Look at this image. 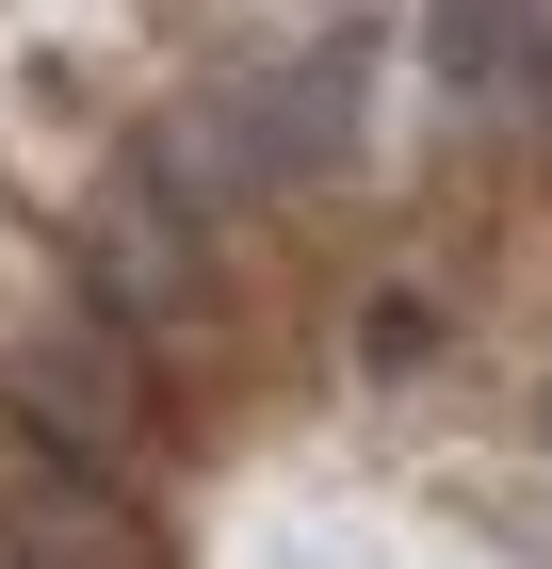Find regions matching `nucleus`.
<instances>
[{
    "mask_svg": "<svg viewBox=\"0 0 552 569\" xmlns=\"http://www.w3.org/2000/svg\"><path fill=\"white\" fill-rule=\"evenodd\" d=\"M0 456H66V472H130V456H163L147 326H114L98 293H49L33 342H0Z\"/></svg>",
    "mask_w": 552,
    "mask_h": 569,
    "instance_id": "1",
    "label": "nucleus"
},
{
    "mask_svg": "<svg viewBox=\"0 0 552 569\" xmlns=\"http://www.w3.org/2000/svg\"><path fill=\"white\" fill-rule=\"evenodd\" d=\"M358 358H374V375H423V358H439V309L423 293H374V309H358Z\"/></svg>",
    "mask_w": 552,
    "mask_h": 569,
    "instance_id": "3",
    "label": "nucleus"
},
{
    "mask_svg": "<svg viewBox=\"0 0 552 569\" xmlns=\"http://www.w3.org/2000/svg\"><path fill=\"white\" fill-rule=\"evenodd\" d=\"M0 569H163L147 505L66 456H0Z\"/></svg>",
    "mask_w": 552,
    "mask_h": 569,
    "instance_id": "2",
    "label": "nucleus"
}]
</instances>
